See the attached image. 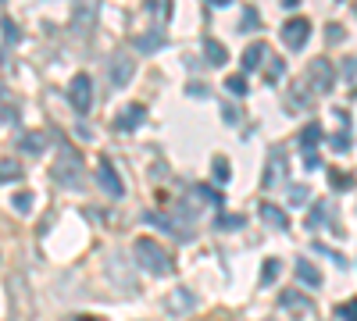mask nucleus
<instances>
[{"instance_id":"obj_14","label":"nucleus","mask_w":357,"mask_h":321,"mask_svg":"<svg viewBox=\"0 0 357 321\" xmlns=\"http://www.w3.org/2000/svg\"><path fill=\"white\" fill-rule=\"evenodd\" d=\"M164 43H168L164 29H151V32H139V36H136V50H139V54H157Z\"/></svg>"},{"instance_id":"obj_3","label":"nucleus","mask_w":357,"mask_h":321,"mask_svg":"<svg viewBox=\"0 0 357 321\" xmlns=\"http://www.w3.org/2000/svg\"><path fill=\"white\" fill-rule=\"evenodd\" d=\"M136 75V57L129 50H115L111 64H108V79H111V90H125Z\"/></svg>"},{"instance_id":"obj_5","label":"nucleus","mask_w":357,"mask_h":321,"mask_svg":"<svg viewBox=\"0 0 357 321\" xmlns=\"http://www.w3.org/2000/svg\"><path fill=\"white\" fill-rule=\"evenodd\" d=\"M307 86H311L314 93H329L332 86H336V68H332L329 57H314L307 64Z\"/></svg>"},{"instance_id":"obj_10","label":"nucleus","mask_w":357,"mask_h":321,"mask_svg":"<svg viewBox=\"0 0 357 321\" xmlns=\"http://www.w3.org/2000/svg\"><path fill=\"white\" fill-rule=\"evenodd\" d=\"M193 307H197V296H193V289H186V286H175L172 293L164 296V311L175 314V318L193 314Z\"/></svg>"},{"instance_id":"obj_36","label":"nucleus","mask_w":357,"mask_h":321,"mask_svg":"<svg viewBox=\"0 0 357 321\" xmlns=\"http://www.w3.org/2000/svg\"><path fill=\"white\" fill-rule=\"evenodd\" d=\"M258 21H261V14H258L254 8H247V11H243V29H254Z\"/></svg>"},{"instance_id":"obj_6","label":"nucleus","mask_w":357,"mask_h":321,"mask_svg":"<svg viewBox=\"0 0 357 321\" xmlns=\"http://www.w3.org/2000/svg\"><path fill=\"white\" fill-rule=\"evenodd\" d=\"M286 179H289L286 150H282V146H271V154H268V168H264L261 186H264V189H279V186H286Z\"/></svg>"},{"instance_id":"obj_13","label":"nucleus","mask_w":357,"mask_h":321,"mask_svg":"<svg viewBox=\"0 0 357 321\" xmlns=\"http://www.w3.org/2000/svg\"><path fill=\"white\" fill-rule=\"evenodd\" d=\"M186 207H222V193L211 186H193L186 193Z\"/></svg>"},{"instance_id":"obj_29","label":"nucleus","mask_w":357,"mask_h":321,"mask_svg":"<svg viewBox=\"0 0 357 321\" xmlns=\"http://www.w3.org/2000/svg\"><path fill=\"white\" fill-rule=\"evenodd\" d=\"M336 318H340V321H357V296L336 307Z\"/></svg>"},{"instance_id":"obj_24","label":"nucleus","mask_w":357,"mask_h":321,"mask_svg":"<svg viewBox=\"0 0 357 321\" xmlns=\"http://www.w3.org/2000/svg\"><path fill=\"white\" fill-rule=\"evenodd\" d=\"M322 225H329V207H325V204H314L311 218H307V228L314 232V228H322Z\"/></svg>"},{"instance_id":"obj_22","label":"nucleus","mask_w":357,"mask_h":321,"mask_svg":"<svg viewBox=\"0 0 357 321\" xmlns=\"http://www.w3.org/2000/svg\"><path fill=\"white\" fill-rule=\"evenodd\" d=\"M261 61H264V43H250V47L243 50V72L261 68Z\"/></svg>"},{"instance_id":"obj_26","label":"nucleus","mask_w":357,"mask_h":321,"mask_svg":"<svg viewBox=\"0 0 357 321\" xmlns=\"http://www.w3.org/2000/svg\"><path fill=\"white\" fill-rule=\"evenodd\" d=\"M279 261H276V257H268V261H264V271H261V286H271V282H276V278H279Z\"/></svg>"},{"instance_id":"obj_11","label":"nucleus","mask_w":357,"mask_h":321,"mask_svg":"<svg viewBox=\"0 0 357 321\" xmlns=\"http://www.w3.org/2000/svg\"><path fill=\"white\" fill-rule=\"evenodd\" d=\"M279 36H282V43L289 50H300L304 43H307V36H311V21L307 18H289L286 26L279 29Z\"/></svg>"},{"instance_id":"obj_19","label":"nucleus","mask_w":357,"mask_h":321,"mask_svg":"<svg viewBox=\"0 0 357 321\" xmlns=\"http://www.w3.org/2000/svg\"><path fill=\"white\" fill-rule=\"evenodd\" d=\"M143 8H146V14H151L157 26H164V21L172 18V0H143Z\"/></svg>"},{"instance_id":"obj_21","label":"nucleus","mask_w":357,"mask_h":321,"mask_svg":"<svg viewBox=\"0 0 357 321\" xmlns=\"http://www.w3.org/2000/svg\"><path fill=\"white\" fill-rule=\"evenodd\" d=\"M261 218H264L271 228H289L286 211H282V207H276V204H261Z\"/></svg>"},{"instance_id":"obj_28","label":"nucleus","mask_w":357,"mask_h":321,"mask_svg":"<svg viewBox=\"0 0 357 321\" xmlns=\"http://www.w3.org/2000/svg\"><path fill=\"white\" fill-rule=\"evenodd\" d=\"M0 29H4V39H8V47H15L18 39H22V32H18V26L11 18H0Z\"/></svg>"},{"instance_id":"obj_23","label":"nucleus","mask_w":357,"mask_h":321,"mask_svg":"<svg viewBox=\"0 0 357 321\" xmlns=\"http://www.w3.org/2000/svg\"><path fill=\"white\" fill-rule=\"evenodd\" d=\"M22 179V161H0V182H18Z\"/></svg>"},{"instance_id":"obj_40","label":"nucleus","mask_w":357,"mask_h":321,"mask_svg":"<svg viewBox=\"0 0 357 321\" xmlns=\"http://www.w3.org/2000/svg\"><path fill=\"white\" fill-rule=\"evenodd\" d=\"M332 146L336 150H350V136H332Z\"/></svg>"},{"instance_id":"obj_32","label":"nucleus","mask_w":357,"mask_h":321,"mask_svg":"<svg viewBox=\"0 0 357 321\" xmlns=\"http://www.w3.org/2000/svg\"><path fill=\"white\" fill-rule=\"evenodd\" d=\"M11 204H15V211H22V214H29L36 200H32V193H15V200H11Z\"/></svg>"},{"instance_id":"obj_20","label":"nucleus","mask_w":357,"mask_h":321,"mask_svg":"<svg viewBox=\"0 0 357 321\" xmlns=\"http://www.w3.org/2000/svg\"><path fill=\"white\" fill-rule=\"evenodd\" d=\"M204 57H207V64H215V68H222V64L229 61V50L222 47L218 39H204Z\"/></svg>"},{"instance_id":"obj_27","label":"nucleus","mask_w":357,"mask_h":321,"mask_svg":"<svg viewBox=\"0 0 357 321\" xmlns=\"http://www.w3.org/2000/svg\"><path fill=\"white\" fill-rule=\"evenodd\" d=\"M211 171H215V182H229V179H233V168H229L225 157H215V161H211Z\"/></svg>"},{"instance_id":"obj_25","label":"nucleus","mask_w":357,"mask_h":321,"mask_svg":"<svg viewBox=\"0 0 357 321\" xmlns=\"http://www.w3.org/2000/svg\"><path fill=\"white\" fill-rule=\"evenodd\" d=\"M311 100L304 93V86H293V93H289V111H307Z\"/></svg>"},{"instance_id":"obj_18","label":"nucleus","mask_w":357,"mask_h":321,"mask_svg":"<svg viewBox=\"0 0 357 321\" xmlns=\"http://www.w3.org/2000/svg\"><path fill=\"white\" fill-rule=\"evenodd\" d=\"M297 278H300L304 286H311V289H318V286H322V271L314 268V264L307 261V257H297Z\"/></svg>"},{"instance_id":"obj_33","label":"nucleus","mask_w":357,"mask_h":321,"mask_svg":"<svg viewBox=\"0 0 357 321\" xmlns=\"http://www.w3.org/2000/svg\"><path fill=\"white\" fill-rule=\"evenodd\" d=\"M329 182H332L336 189H350V186H354V175H343V171H329Z\"/></svg>"},{"instance_id":"obj_35","label":"nucleus","mask_w":357,"mask_h":321,"mask_svg":"<svg viewBox=\"0 0 357 321\" xmlns=\"http://www.w3.org/2000/svg\"><path fill=\"white\" fill-rule=\"evenodd\" d=\"M307 186H289V204H307Z\"/></svg>"},{"instance_id":"obj_41","label":"nucleus","mask_w":357,"mask_h":321,"mask_svg":"<svg viewBox=\"0 0 357 321\" xmlns=\"http://www.w3.org/2000/svg\"><path fill=\"white\" fill-rule=\"evenodd\" d=\"M207 4H211V8H229L233 0H207Z\"/></svg>"},{"instance_id":"obj_31","label":"nucleus","mask_w":357,"mask_h":321,"mask_svg":"<svg viewBox=\"0 0 357 321\" xmlns=\"http://www.w3.org/2000/svg\"><path fill=\"white\" fill-rule=\"evenodd\" d=\"M225 90L233 93V97H243V93H247V79H243V75H233V79H225Z\"/></svg>"},{"instance_id":"obj_17","label":"nucleus","mask_w":357,"mask_h":321,"mask_svg":"<svg viewBox=\"0 0 357 321\" xmlns=\"http://www.w3.org/2000/svg\"><path fill=\"white\" fill-rule=\"evenodd\" d=\"M18 150L22 154H29V157H39L47 150V136L44 133H26V136H18Z\"/></svg>"},{"instance_id":"obj_39","label":"nucleus","mask_w":357,"mask_h":321,"mask_svg":"<svg viewBox=\"0 0 357 321\" xmlns=\"http://www.w3.org/2000/svg\"><path fill=\"white\" fill-rule=\"evenodd\" d=\"M190 97H207V86L204 82H190Z\"/></svg>"},{"instance_id":"obj_42","label":"nucleus","mask_w":357,"mask_h":321,"mask_svg":"<svg viewBox=\"0 0 357 321\" xmlns=\"http://www.w3.org/2000/svg\"><path fill=\"white\" fill-rule=\"evenodd\" d=\"M297 4H300V0H282V8H289V11L297 8Z\"/></svg>"},{"instance_id":"obj_15","label":"nucleus","mask_w":357,"mask_h":321,"mask_svg":"<svg viewBox=\"0 0 357 321\" xmlns=\"http://www.w3.org/2000/svg\"><path fill=\"white\" fill-rule=\"evenodd\" d=\"M279 304H282V311H297V314H311V311H314V304H311L304 293H297V289H286V293L279 296Z\"/></svg>"},{"instance_id":"obj_34","label":"nucleus","mask_w":357,"mask_h":321,"mask_svg":"<svg viewBox=\"0 0 357 321\" xmlns=\"http://www.w3.org/2000/svg\"><path fill=\"white\" fill-rule=\"evenodd\" d=\"M268 82H279L282 79V57H271V64H268V75H264Z\"/></svg>"},{"instance_id":"obj_2","label":"nucleus","mask_w":357,"mask_h":321,"mask_svg":"<svg viewBox=\"0 0 357 321\" xmlns=\"http://www.w3.org/2000/svg\"><path fill=\"white\" fill-rule=\"evenodd\" d=\"M57 154H61V161L54 164V182L57 186H68V189H79L82 186V161H79V154L68 143H61Z\"/></svg>"},{"instance_id":"obj_30","label":"nucleus","mask_w":357,"mask_h":321,"mask_svg":"<svg viewBox=\"0 0 357 321\" xmlns=\"http://www.w3.org/2000/svg\"><path fill=\"white\" fill-rule=\"evenodd\" d=\"M243 225H247V222L240 218V214H222V218L215 222V228H222V232H225V228H243Z\"/></svg>"},{"instance_id":"obj_38","label":"nucleus","mask_w":357,"mask_h":321,"mask_svg":"<svg viewBox=\"0 0 357 321\" xmlns=\"http://www.w3.org/2000/svg\"><path fill=\"white\" fill-rule=\"evenodd\" d=\"M222 118H225V121H240V111H236V107H229V104H225V107H222Z\"/></svg>"},{"instance_id":"obj_9","label":"nucleus","mask_w":357,"mask_h":321,"mask_svg":"<svg viewBox=\"0 0 357 321\" xmlns=\"http://www.w3.org/2000/svg\"><path fill=\"white\" fill-rule=\"evenodd\" d=\"M97 182H100V189L108 193V197H115V200H122V197H125L122 175L115 171V164H111L108 157H100V161H97Z\"/></svg>"},{"instance_id":"obj_12","label":"nucleus","mask_w":357,"mask_h":321,"mask_svg":"<svg viewBox=\"0 0 357 321\" xmlns=\"http://www.w3.org/2000/svg\"><path fill=\"white\" fill-rule=\"evenodd\" d=\"M143 118H146L143 104H125L122 111L111 118V125H115V133H136V128L143 125Z\"/></svg>"},{"instance_id":"obj_8","label":"nucleus","mask_w":357,"mask_h":321,"mask_svg":"<svg viewBox=\"0 0 357 321\" xmlns=\"http://www.w3.org/2000/svg\"><path fill=\"white\" fill-rule=\"evenodd\" d=\"M100 14V0H72V29L75 32H90L97 26Z\"/></svg>"},{"instance_id":"obj_4","label":"nucleus","mask_w":357,"mask_h":321,"mask_svg":"<svg viewBox=\"0 0 357 321\" xmlns=\"http://www.w3.org/2000/svg\"><path fill=\"white\" fill-rule=\"evenodd\" d=\"M68 104H72L75 115H86L90 107H93V79H90L86 72H79V75L68 82Z\"/></svg>"},{"instance_id":"obj_16","label":"nucleus","mask_w":357,"mask_h":321,"mask_svg":"<svg viewBox=\"0 0 357 321\" xmlns=\"http://www.w3.org/2000/svg\"><path fill=\"white\" fill-rule=\"evenodd\" d=\"M322 139H325L322 125L311 121V125H304V133H300V150H304V154H318V143Z\"/></svg>"},{"instance_id":"obj_37","label":"nucleus","mask_w":357,"mask_h":321,"mask_svg":"<svg viewBox=\"0 0 357 321\" xmlns=\"http://www.w3.org/2000/svg\"><path fill=\"white\" fill-rule=\"evenodd\" d=\"M304 168H307V171H318V168H322V157H318V154H304Z\"/></svg>"},{"instance_id":"obj_7","label":"nucleus","mask_w":357,"mask_h":321,"mask_svg":"<svg viewBox=\"0 0 357 321\" xmlns=\"http://www.w3.org/2000/svg\"><path fill=\"white\" fill-rule=\"evenodd\" d=\"M11 311H15V321H32V293L26 289V278L11 275Z\"/></svg>"},{"instance_id":"obj_1","label":"nucleus","mask_w":357,"mask_h":321,"mask_svg":"<svg viewBox=\"0 0 357 321\" xmlns=\"http://www.w3.org/2000/svg\"><path fill=\"white\" fill-rule=\"evenodd\" d=\"M133 261L146 271V275H172V257H168V250L157 243V240H146V235H139V240L133 243Z\"/></svg>"}]
</instances>
